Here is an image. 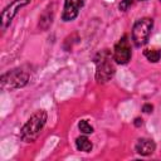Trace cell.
<instances>
[{"label":"cell","instance_id":"1","mask_svg":"<svg viewBox=\"0 0 161 161\" xmlns=\"http://www.w3.org/2000/svg\"><path fill=\"white\" fill-rule=\"evenodd\" d=\"M47 117L48 116L44 109H39V111L34 112L30 116V118L25 122V125L21 127L20 138L24 142H34L39 137V135L47 122Z\"/></svg>","mask_w":161,"mask_h":161},{"label":"cell","instance_id":"2","mask_svg":"<svg viewBox=\"0 0 161 161\" xmlns=\"http://www.w3.org/2000/svg\"><path fill=\"white\" fill-rule=\"evenodd\" d=\"M113 55L107 50H103L96 58V80L98 83H106L114 75L116 67L113 63Z\"/></svg>","mask_w":161,"mask_h":161},{"label":"cell","instance_id":"3","mask_svg":"<svg viewBox=\"0 0 161 161\" xmlns=\"http://www.w3.org/2000/svg\"><path fill=\"white\" fill-rule=\"evenodd\" d=\"M28 80H29V72L21 68H15L1 75L0 84L4 91H14L24 87L28 83Z\"/></svg>","mask_w":161,"mask_h":161},{"label":"cell","instance_id":"4","mask_svg":"<svg viewBox=\"0 0 161 161\" xmlns=\"http://www.w3.org/2000/svg\"><path fill=\"white\" fill-rule=\"evenodd\" d=\"M153 26V21L151 18H142L138 19L132 28V40L136 47H142L147 43L151 29Z\"/></svg>","mask_w":161,"mask_h":161},{"label":"cell","instance_id":"5","mask_svg":"<svg viewBox=\"0 0 161 161\" xmlns=\"http://www.w3.org/2000/svg\"><path fill=\"white\" fill-rule=\"evenodd\" d=\"M28 4H30V0H14L13 3H10L3 11H1V28L5 29L10 25L11 20L14 19V16L19 13V10L24 6H26Z\"/></svg>","mask_w":161,"mask_h":161},{"label":"cell","instance_id":"6","mask_svg":"<svg viewBox=\"0 0 161 161\" xmlns=\"http://www.w3.org/2000/svg\"><path fill=\"white\" fill-rule=\"evenodd\" d=\"M113 59L118 64H126L131 59V45H130L127 35L122 36L118 40V43L114 45Z\"/></svg>","mask_w":161,"mask_h":161},{"label":"cell","instance_id":"7","mask_svg":"<svg viewBox=\"0 0 161 161\" xmlns=\"http://www.w3.org/2000/svg\"><path fill=\"white\" fill-rule=\"evenodd\" d=\"M82 6H83V0H65L62 13V19L64 21L74 20L78 16Z\"/></svg>","mask_w":161,"mask_h":161},{"label":"cell","instance_id":"8","mask_svg":"<svg viewBox=\"0 0 161 161\" xmlns=\"http://www.w3.org/2000/svg\"><path fill=\"white\" fill-rule=\"evenodd\" d=\"M135 148H136V152L137 153H140L142 156H148V155H151L155 151L156 145L150 138H141V140L137 141Z\"/></svg>","mask_w":161,"mask_h":161},{"label":"cell","instance_id":"9","mask_svg":"<svg viewBox=\"0 0 161 161\" xmlns=\"http://www.w3.org/2000/svg\"><path fill=\"white\" fill-rule=\"evenodd\" d=\"M75 146L79 151H83V152H89L93 147L92 142L86 137V136H79L77 140H75Z\"/></svg>","mask_w":161,"mask_h":161},{"label":"cell","instance_id":"10","mask_svg":"<svg viewBox=\"0 0 161 161\" xmlns=\"http://www.w3.org/2000/svg\"><path fill=\"white\" fill-rule=\"evenodd\" d=\"M143 54H145V57H146L150 62H152V63L158 62V60H160V57H161V52L157 50V49H146V50L143 52Z\"/></svg>","mask_w":161,"mask_h":161},{"label":"cell","instance_id":"11","mask_svg":"<svg viewBox=\"0 0 161 161\" xmlns=\"http://www.w3.org/2000/svg\"><path fill=\"white\" fill-rule=\"evenodd\" d=\"M78 128H79V131H80L82 133H86V135H89V133L93 132V127L88 123L87 119H82V121L78 123Z\"/></svg>","mask_w":161,"mask_h":161},{"label":"cell","instance_id":"12","mask_svg":"<svg viewBox=\"0 0 161 161\" xmlns=\"http://www.w3.org/2000/svg\"><path fill=\"white\" fill-rule=\"evenodd\" d=\"M138 1H145V0H122V1L119 3V10L126 11L127 9H130L132 5H135V4L138 3Z\"/></svg>","mask_w":161,"mask_h":161},{"label":"cell","instance_id":"13","mask_svg":"<svg viewBox=\"0 0 161 161\" xmlns=\"http://www.w3.org/2000/svg\"><path fill=\"white\" fill-rule=\"evenodd\" d=\"M152 109H153V107H152V104H150V103H147V104H145V106L142 107V111H143L145 113H150V112H152Z\"/></svg>","mask_w":161,"mask_h":161},{"label":"cell","instance_id":"14","mask_svg":"<svg viewBox=\"0 0 161 161\" xmlns=\"http://www.w3.org/2000/svg\"><path fill=\"white\" fill-rule=\"evenodd\" d=\"M141 125H142V119H141V118H136V119H135V126L138 127V126H141Z\"/></svg>","mask_w":161,"mask_h":161},{"label":"cell","instance_id":"15","mask_svg":"<svg viewBox=\"0 0 161 161\" xmlns=\"http://www.w3.org/2000/svg\"><path fill=\"white\" fill-rule=\"evenodd\" d=\"M160 1H161V0H160Z\"/></svg>","mask_w":161,"mask_h":161}]
</instances>
